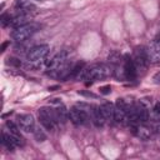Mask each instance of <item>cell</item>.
<instances>
[{
  "label": "cell",
  "instance_id": "9c48e42d",
  "mask_svg": "<svg viewBox=\"0 0 160 160\" xmlns=\"http://www.w3.org/2000/svg\"><path fill=\"white\" fill-rule=\"evenodd\" d=\"M51 102L56 104V108H54V110H55V114H56L59 122H62V124L66 122L69 119V110H66V108L61 104V101H59V99H54Z\"/></svg>",
  "mask_w": 160,
  "mask_h": 160
},
{
  "label": "cell",
  "instance_id": "cb8c5ba5",
  "mask_svg": "<svg viewBox=\"0 0 160 160\" xmlns=\"http://www.w3.org/2000/svg\"><path fill=\"white\" fill-rule=\"evenodd\" d=\"M79 94H80V95H84V96H88V98H96L95 94L89 92V91H79Z\"/></svg>",
  "mask_w": 160,
  "mask_h": 160
},
{
  "label": "cell",
  "instance_id": "ac0fdd59",
  "mask_svg": "<svg viewBox=\"0 0 160 160\" xmlns=\"http://www.w3.org/2000/svg\"><path fill=\"white\" fill-rule=\"evenodd\" d=\"M125 115H126V112L124 110H121L120 108L115 106V109H114V120L116 122H122L125 120Z\"/></svg>",
  "mask_w": 160,
  "mask_h": 160
},
{
  "label": "cell",
  "instance_id": "3957f363",
  "mask_svg": "<svg viewBox=\"0 0 160 160\" xmlns=\"http://www.w3.org/2000/svg\"><path fill=\"white\" fill-rule=\"evenodd\" d=\"M39 114V120L41 122V125L49 130V131H54L56 129V124L59 122L58 118H56V114H55V110L54 108H48V106H42L39 109L38 111Z\"/></svg>",
  "mask_w": 160,
  "mask_h": 160
},
{
  "label": "cell",
  "instance_id": "44dd1931",
  "mask_svg": "<svg viewBox=\"0 0 160 160\" xmlns=\"http://www.w3.org/2000/svg\"><path fill=\"white\" fill-rule=\"evenodd\" d=\"M152 118L155 120H160V102L154 106V109H152Z\"/></svg>",
  "mask_w": 160,
  "mask_h": 160
},
{
  "label": "cell",
  "instance_id": "ffe728a7",
  "mask_svg": "<svg viewBox=\"0 0 160 160\" xmlns=\"http://www.w3.org/2000/svg\"><path fill=\"white\" fill-rule=\"evenodd\" d=\"M0 20H1L2 26H6L8 24L10 25V22H11V16H10L9 14H2L1 18H0Z\"/></svg>",
  "mask_w": 160,
  "mask_h": 160
},
{
  "label": "cell",
  "instance_id": "d4e9b609",
  "mask_svg": "<svg viewBox=\"0 0 160 160\" xmlns=\"http://www.w3.org/2000/svg\"><path fill=\"white\" fill-rule=\"evenodd\" d=\"M152 79H154V81H155V82H160V71H159V72H156V74L154 75V78H152Z\"/></svg>",
  "mask_w": 160,
  "mask_h": 160
},
{
  "label": "cell",
  "instance_id": "5b68a950",
  "mask_svg": "<svg viewBox=\"0 0 160 160\" xmlns=\"http://www.w3.org/2000/svg\"><path fill=\"white\" fill-rule=\"evenodd\" d=\"M49 54V45H38L29 50L26 59L31 64H39Z\"/></svg>",
  "mask_w": 160,
  "mask_h": 160
},
{
  "label": "cell",
  "instance_id": "5bb4252c",
  "mask_svg": "<svg viewBox=\"0 0 160 160\" xmlns=\"http://www.w3.org/2000/svg\"><path fill=\"white\" fill-rule=\"evenodd\" d=\"M16 9L22 12V14H28V12H32L36 10V5L30 2L29 0H19L16 2Z\"/></svg>",
  "mask_w": 160,
  "mask_h": 160
},
{
  "label": "cell",
  "instance_id": "6da1fadb",
  "mask_svg": "<svg viewBox=\"0 0 160 160\" xmlns=\"http://www.w3.org/2000/svg\"><path fill=\"white\" fill-rule=\"evenodd\" d=\"M69 119L75 125H84L91 119V105L79 102L69 110Z\"/></svg>",
  "mask_w": 160,
  "mask_h": 160
},
{
  "label": "cell",
  "instance_id": "7c38bea8",
  "mask_svg": "<svg viewBox=\"0 0 160 160\" xmlns=\"http://www.w3.org/2000/svg\"><path fill=\"white\" fill-rule=\"evenodd\" d=\"M132 130H134V132H135L140 139H142V140H148V139L151 138V129L148 128L144 122L134 125V126H132Z\"/></svg>",
  "mask_w": 160,
  "mask_h": 160
},
{
  "label": "cell",
  "instance_id": "2e32d148",
  "mask_svg": "<svg viewBox=\"0 0 160 160\" xmlns=\"http://www.w3.org/2000/svg\"><path fill=\"white\" fill-rule=\"evenodd\" d=\"M100 109L105 116L106 120H114V109L115 106L111 104V102H104L102 105H100Z\"/></svg>",
  "mask_w": 160,
  "mask_h": 160
},
{
  "label": "cell",
  "instance_id": "ba28073f",
  "mask_svg": "<svg viewBox=\"0 0 160 160\" xmlns=\"http://www.w3.org/2000/svg\"><path fill=\"white\" fill-rule=\"evenodd\" d=\"M146 55L149 61L151 62H156L160 60V40L155 39L150 42V45L146 49Z\"/></svg>",
  "mask_w": 160,
  "mask_h": 160
},
{
  "label": "cell",
  "instance_id": "d6986e66",
  "mask_svg": "<svg viewBox=\"0 0 160 160\" xmlns=\"http://www.w3.org/2000/svg\"><path fill=\"white\" fill-rule=\"evenodd\" d=\"M34 136H35V139L38 141H44L46 139V135L44 134V131L41 129H35L34 130Z\"/></svg>",
  "mask_w": 160,
  "mask_h": 160
},
{
  "label": "cell",
  "instance_id": "9a60e30c",
  "mask_svg": "<svg viewBox=\"0 0 160 160\" xmlns=\"http://www.w3.org/2000/svg\"><path fill=\"white\" fill-rule=\"evenodd\" d=\"M28 21H29V20H28L26 14L19 12L16 16L11 18V22H10V25H11L14 29H16V28H20V26H22V25L28 24Z\"/></svg>",
  "mask_w": 160,
  "mask_h": 160
},
{
  "label": "cell",
  "instance_id": "603a6c76",
  "mask_svg": "<svg viewBox=\"0 0 160 160\" xmlns=\"http://www.w3.org/2000/svg\"><path fill=\"white\" fill-rule=\"evenodd\" d=\"M110 91H111V88H110V85H105V86L100 88V92H101V94H104V95H106V94H110Z\"/></svg>",
  "mask_w": 160,
  "mask_h": 160
},
{
  "label": "cell",
  "instance_id": "30bf717a",
  "mask_svg": "<svg viewBox=\"0 0 160 160\" xmlns=\"http://www.w3.org/2000/svg\"><path fill=\"white\" fill-rule=\"evenodd\" d=\"M91 121L94 122V125L96 128H102L104 126L106 119H105L100 106H96V105L91 106Z\"/></svg>",
  "mask_w": 160,
  "mask_h": 160
},
{
  "label": "cell",
  "instance_id": "8992f818",
  "mask_svg": "<svg viewBox=\"0 0 160 160\" xmlns=\"http://www.w3.org/2000/svg\"><path fill=\"white\" fill-rule=\"evenodd\" d=\"M16 120H18L19 128L22 131H25V132H34V130H35V120H34L32 115H30V114H21V115H18Z\"/></svg>",
  "mask_w": 160,
  "mask_h": 160
},
{
  "label": "cell",
  "instance_id": "7402d4cb",
  "mask_svg": "<svg viewBox=\"0 0 160 160\" xmlns=\"http://www.w3.org/2000/svg\"><path fill=\"white\" fill-rule=\"evenodd\" d=\"M8 64H11V65H14V66H20V65H21V61L18 60V59L9 58V59H8Z\"/></svg>",
  "mask_w": 160,
  "mask_h": 160
},
{
  "label": "cell",
  "instance_id": "484cf974",
  "mask_svg": "<svg viewBox=\"0 0 160 160\" xmlns=\"http://www.w3.org/2000/svg\"><path fill=\"white\" fill-rule=\"evenodd\" d=\"M8 45H9V42H8V41H5V42H4L2 45H1V48H0V50H1V51H4V50H5V48H6Z\"/></svg>",
  "mask_w": 160,
  "mask_h": 160
},
{
  "label": "cell",
  "instance_id": "8fae6325",
  "mask_svg": "<svg viewBox=\"0 0 160 160\" xmlns=\"http://www.w3.org/2000/svg\"><path fill=\"white\" fill-rule=\"evenodd\" d=\"M124 74H125V79L128 80H135L138 70L135 68V64L131 59H129V56H125V61H124Z\"/></svg>",
  "mask_w": 160,
  "mask_h": 160
},
{
  "label": "cell",
  "instance_id": "277c9868",
  "mask_svg": "<svg viewBox=\"0 0 160 160\" xmlns=\"http://www.w3.org/2000/svg\"><path fill=\"white\" fill-rule=\"evenodd\" d=\"M40 29V25L36 24V22H28L20 28H16L11 31V38L18 41V42H21V41H25L26 39H29L30 36H32L38 30Z\"/></svg>",
  "mask_w": 160,
  "mask_h": 160
},
{
  "label": "cell",
  "instance_id": "52a82bcc",
  "mask_svg": "<svg viewBox=\"0 0 160 160\" xmlns=\"http://www.w3.org/2000/svg\"><path fill=\"white\" fill-rule=\"evenodd\" d=\"M134 64L136 70H144L148 65V55H146V50H144V48H136L135 49V56H134Z\"/></svg>",
  "mask_w": 160,
  "mask_h": 160
},
{
  "label": "cell",
  "instance_id": "7a4b0ae2",
  "mask_svg": "<svg viewBox=\"0 0 160 160\" xmlns=\"http://www.w3.org/2000/svg\"><path fill=\"white\" fill-rule=\"evenodd\" d=\"M112 74L111 68H109L105 64H95L91 65L90 68L85 69L81 71V78L84 80H90V81H98L109 78Z\"/></svg>",
  "mask_w": 160,
  "mask_h": 160
},
{
  "label": "cell",
  "instance_id": "4fadbf2b",
  "mask_svg": "<svg viewBox=\"0 0 160 160\" xmlns=\"http://www.w3.org/2000/svg\"><path fill=\"white\" fill-rule=\"evenodd\" d=\"M134 111H135V114L138 116L139 122H144L145 124L149 120V110H148L146 106H144L142 102H139V104L134 105Z\"/></svg>",
  "mask_w": 160,
  "mask_h": 160
},
{
  "label": "cell",
  "instance_id": "e0dca14e",
  "mask_svg": "<svg viewBox=\"0 0 160 160\" xmlns=\"http://www.w3.org/2000/svg\"><path fill=\"white\" fill-rule=\"evenodd\" d=\"M1 142H2V145H4L6 149H9V150H14V148L16 146L15 142H14V140H12V138H11V135H10V134H6V132H2Z\"/></svg>",
  "mask_w": 160,
  "mask_h": 160
}]
</instances>
